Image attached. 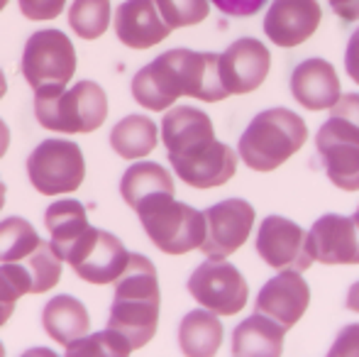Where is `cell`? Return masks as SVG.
I'll return each mask as SVG.
<instances>
[{"instance_id":"6da1fadb","label":"cell","mask_w":359,"mask_h":357,"mask_svg":"<svg viewBox=\"0 0 359 357\" xmlns=\"http://www.w3.org/2000/svg\"><path fill=\"white\" fill-rule=\"evenodd\" d=\"M133 98L142 108L161 113L181 95L205 103L230 98L217 72V54L194 49H169L133 76Z\"/></svg>"},{"instance_id":"7a4b0ae2","label":"cell","mask_w":359,"mask_h":357,"mask_svg":"<svg viewBox=\"0 0 359 357\" xmlns=\"http://www.w3.org/2000/svg\"><path fill=\"white\" fill-rule=\"evenodd\" d=\"M159 279L156 267L144 255L130 252L128 267L115 279L108 328L120 333L133 350H140L154 338L159 323Z\"/></svg>"},{"instance_id":"3957f363","label":"cell","mask_w":359,"mask_h":357,"mask_svg":"<svg viewBox=\"0 0 359 357\" xmlns=\"http://www.w3.org/2000/svg\"><path fill=\"white\" fill-rule=\"evenodd\" d=\"M308 140V125L288 108H269L252 118L237 142V157L255 172H274Z\"/></svg>"},{"instance_id":"277c9868","label":"cell","mask_w":359,"mask_h":357,"mask_svg":"<svg viewBox=\"0 0 359 357\" xmlns=\"http://www.w3.org/2000/svg\"><path fill=\"white\" fill-rule=\"evenodd\" d=\"M34 118L44 130L62 135L95 133L108 118V95L100 83L76 81L52 93H34Z\"/></svg>"},{"instance_id":"5b68a950","label":"cell","mask_w":359,"mask_h":357,"mask_svg":"<svg viewBox=\"0 0 359 357\" xmlns=\"http://www.w3.org/2000/svg\"><path fill=\"white\" fill-rule=\"evenodd\" d=\"M135 213L149 240L164 255H186L203 243V213L181 201H174L171 194L151 196L135 206Z\"/></svg>"},{"instance_id":"8992f818","label":"cell","mask_w":359,"mask_h":357,"mask_svg":"<svg viewBox=\"0 0 359 357\" xmlns=\"http://www.w3.org/2000/svg\"><path fill=\"white\" fill-rule=\"evenodd\" d=\"M76 49L62 29H39L25 42L20 69L34 93L64 90L76 76Z\"/></svg>"},{"instance_id":"52a82bcc","label":"cell","mask_w":359,"mask_h":357,"mask_svg":"<svg viewBox=\"0 0 359 357\" xmlns=\"http://www.w3.org/2000/svg\"><path fill=\"white\" fill-rule=\"evenodd\" d=\"M27 177L42 196L74 194L86 179L83 152L72 140H44L27 157Z\"/></svg>"},{"instance_id":"ba28073f","label":"cell","mask_w":359,"mask_h":357,"mask_svg":"<svg viewBox=\"0 0 359 357\" xmlns=\"http://www.w3.org/2000/svg\"><path fill=\"white\" fill-rule=\"evenodd\" d=\"M189 294L215 316H235L245 309L250 286L240 269L225 260H208L189 276Z\"/></svg>"},{"instance_id":"9c48e42d","label":"cell","mask_w":359,"mask_h":357,"mask_svg":"<svg viewBox=\"0 0 359 357\" xmlns=\"http://www.w3.org/2000/svg\"><path fill=\"white\" fill-rule=\"evenodd\" d=\"M316 147L332 186L359 191V128L340 115H330L316 135Z\"/></svg>"},{"instance_id":"30bf717a","label":"cell","mask_w":359,"mask_h":357,"mask_svg":"<svg viewBox=\"0 0 359 357\" xmlns=\"http://www.w3.org/2000/svg\"><path fill=\"white\" fill-rule=\"evenodd\" d=\"M128 260L130 252L113 233L90 225L74 243L64 262L72 264L76 276L88 284H115L128 267Z\"/></svg>"},{"instance_id":"8fae6325","label":"cell","mask_w":359,"mask_h":357,"mask_svg":"<svg viewBox=\"0 0 359 357\" xmlns=\"http://www.w3.org/2000/svg\"><path fill=\"white\" fill-rule=\"evenodd\" d=\"M205 235L201 250L208 260H225L237 252L255 228V208L245 198H227L203 210Z\"/></svg>"},{"instance_id":"7c38bea8","label":"cell","mask_w":359,"mask_h":357,"mask_svg":"<svg viewBox=\"0 0 359 357\" xmlns=\"http://www.w3.org/2000/svg\"><path fill=\"white\" fill-rule=\"evenodd\" d=\"M271 69V54L264 42L255 37H240L222 54H217V72L227 95L252 93L264 83Z\"/></svg>"},{"instance_id":"4fadbf2b","label":"cell","mask_w":359,"mask_h":357,"mask_svg":"<svg viewBox=\"0 0 359 357\" xmlns=\"http://www.w3.org/2000/svg\"><path fill=\"white\" fill-rule=\"evenodd\" d=\"M306 250L311 262L359 264V218L327 213L306 233Z\"/></svg>"},{"instance_id":"5bb4252c","label":"cell","mask_w":359,"mask_h":357,"mask_svg":"<svg viewBox=\"0 0 359 357\" xmlns=\"http://www.w3.org/2000/svg\"><path fill=\"white\" fill-rule=\"evenodd\" d=\"M257 255L274 269L303 271L311 267L306 250V233L284 215H266L255 240Z\"/></svg>"},{"instance_id":"9a60e30c","label":"cell","mask_w":359,"mask_h":357,"mask_svg":"<svg viewBox=\"0 0 359 357\" xmlns=\"http://www.w3.org/2000/svg\"><path fill=\"white\" fill-rule=\"evenodd\" d=\"M159 137L171 159H184L215 142V128L208 113L194 105H176L161 118Z\"/></svg>"},{"instance_id":"2e32d148","label":"cell","mask_w":359,"mask_h":357,"mask_svg":"<svg viewBox=\"0 0 359 357\" xmlns=\"http://www.w3.org/2000/svg\"><path fill=\"white\" fill-rule=\"evenodd\" d=\"M311 304V289L308 281L301 276V271L281 269L274 274L257 296V314L276 321L288 330L303 318Z\"/></svg>"},{"instance_id":"e0dca14e","label":"cell","mask_w":359,"mask_h":357,"mask_svg":"<svg viewBox=\"0 0 359 357\" xmlns=\"http://www.w3.org/2000/svg\"><path fill=\"white\" fill-rule=\"evenodd\" d=\"M320 20L318 0H271L264 15V34L276 47H298L318 32Z\"/></svg>"},{"instance_id":"ac0fdd59","label":"cell","mask_w":359,"mask_h":357,"mask_svg":"<svg viewBox=\"0 0 359 357\" xmlns=\"http://www.w3.org/2000/svg\"><path fill=\"white\" fill-rule=\"evenodd\" d=\"M115 37L130 49H151L174 29L164 22L156 0H123L113 18Z\"/></svg>"},{"instance_id":"d6986e66","label":"cell","mask_w":359,"mask_h":357,"mask_svg":"<svg viewBox=\"0 0 359 357\" xmlns=\"http://www.w3.org/2000/svg\"><path fill=\"white\" fill-rule=\"evenodd\" d=\"M237 159L240 157L230 144L215 140L191 157L171 159V167H174L176 177L194 189H215V186L227 184L235 177Z\"/></svg>"},{"instance_id":"ffe728a7","label":"cell","mask_w":359,"mask_h":357,"mask_svg":"<svg viewBox=\"0 0 359 357\" xmlns=\"http://www.w3.org/2000/svg\"><path fill=\"white\" fill-rule=\"evenodd\" d=\"M291 93L308 110H330L340 100L342 86L337 72L327 59H303L291 74Z\"/></svg>"},{"instance_id":"44dd1931","label":"cell","mask_w":359,"mask_h":357,"mask_svg":"<svg viewBox=\"0 0 359 357\" xmlns=\"http://www.w3.org/2000/svg\"><path fill=\"white\" fill-rule=\"evenodd\" d=\"M286 328L276 321L255 314L245 318L232 333V355L235 357H281Z\"/></svg>"},{"instance_id":"7402d4cb","label":"cell","mask_w":359,"mask_h":357,"mask_svg":"<svg viewBox=\"0 0 359 357\" xmlns=\"http://www.w3.org/2000/svg\"><path fill=\"white\" fill-rule=\"evenodd\" d=\"M42 325L47 335L59 345H72L74 340L83 338L90 328V318L86 306L79 299L67 294H59L44 306L42 311Z\"/></svg>"},{"instance_id":"603a6c76","label":"cell","mask_w":359,"mask_h":357,"mask_svg":"<svg viewBox=\"0 0 359 357\" xmlns=\"http://www.w3.org/2000/svg\"><path fill=\"white\" fill-rule=\"evenodd\" d=\"M44 225H47L49 235H52V250L59 260H67L69 250L74 248V243L90 228L88 215H86L83 203L74 198L57 201L47 208L44 213Z\"/></svg>"},{"instance_id":"cb8c5ba5","label":"cell","mask_w":359,"mask_h":357,"mask_svg":"<svg viewBox=\"0 0 359 357\" xmlns=\"http://www.w3.org/2000/svg\"><path fill=\"white\" fill-rule=\"evenodd\" d=\"M222 345V323L210 311H191L179 325V348L186 357H215Z\"/></svg>"},{"instance_id":"d4e9b609","label":"cell","mask_w":359,"mask_h":357,"mask_svg":"<svg viewBox=\"0 0 359 357\" xmlns=\"http://www.w3.org/2000/svg\"><path fill=\"white\" fill-rule=\"evenodd\" d=\"M159 142V128L147 115H125L110 130V147L123 159H142Z\"/></svg>"},{"instance_id":"484cf974","label":"cell","mask_w":359,"mask_h":357,"mask_svg":"<svg viewBox=\"0 0 359 357\" xmlns=\"http://www.w3.org/2000/svg\"><path fill=\"white\" fill-rule=\"evenodd\" d=\"M171 194L174 196V179L161 164L156 162H137L123 174L120 179V196L125 203L135 210V206L151 196Z\"/></svg>"},{"instance_id":"4316f807","label":"cell","mask_w":359,"mask_h":357,"mask_svg":"<svg viewBox=\"0 0 359 357\" xmlns=\"http://www.w3.org/2000/svg\"><path fill=\"white\" fill-rule=\"evenodd\" d=\"M39 235L32 223L20 215L0 220V264L22 262L39 248Z\"/></svg>"},{"instance_id":"83f0119b","label":"cell","mask_w":359,"mask_h":357,"mask_svg":"<svg viewBox=\"0 0 359 357\" xmlns=\"http://www.w3.org/2000/svg\"><path fill=\"white\" fill-rule=\"evenodd\" d=\"M110 0H74L69 8V25L81 39H93L103 37L110 27Z\"/></svg>"},{"instance_id":"f1b7e54d","label":"cell","mask_w":359,"mask_h":357,"mask_svg":"<svg viewBox=\"0 0 359 357\" xmlns=\"http://www.w3.org/2000/svg\"><path fill=\"white\" fill-rule=\"evenodd\" d=\"M133 348L130 343L115 330H103V333H90L83 338L74 340L67 345L64 357H130Z\"/></svg>"},{"instance_id":"f546056e","label":"cell","mask_w":359,"mask_h":357,"mask_svg":"<svg viewBox=\"0 0 359 357\" xmlns=\"http://www.w3.org/2000/svg\"><path fill=\"white\" fill-rule=\"evenodd\" d=\"M22 264L27 267L29 279H32V294L52 291L62 279V260L54 255L49 243H39V248L27 260H22Z\"/></svg>"},{"instance_id":"4dcf8cb0","label":"cell","mask_w":359,"mask_h":357,"mask_svg":"<svg viewBox=\"0 0 359 357\" xmlns=\"http://www.w3.org/2000/svg\"><path fill=\"white\" fill-rule=\"evenodd\" d=\"M156 5L171 29L198 25L210 13V0H156Z\"/></svg>"},{"instance_id":"1f68e13d","label":"cell","mask_w":359,"mask_h":357,"mask_svg":"<svg viewBox=\"0 0 359 357\" xmlns=\"http://www.w3.org/2000/svg\"><path fill=\"white\" fill-rule=\"evenodd\" d=\"M20 13L32 22H49L62 15L67 0H18Z\"/></svg>"},{"instance_id":"d6a6232c","label":"cell","mask_w":359,"mask_h":357,"mask_svg":"<svg viewBox=\"0 0 359 357\" xmlns=\"http://www.w3.org/2000/svg\"><path fill=\"white\" fill-rule=\"evenodd\" d=\"M327 357H359V323L345 325L337 333L332 348L327 350Z\"/></svg>"},{"instance_id":"836d02e7","label":"cell","mask_w":359,"mask_h":357,"mask_svg":"<svg viewBox=\"0 0 359 357\" xmlns=\"http://www.w3.org/2000/svg\"><path fill=\"white\" fill-rule=\"evenodd\" d=\"M269 0H210L222 15L227 18H252L259 13Z\"/></svg>"},{"instance_id":"e575fe53","label":"cell","mask_w":359,"mask_h":357,"mask_svg":"<svg viewBox=\"0 0 359 357\" xmlns=\"http://www.w3.org/2000/svg\"><path fill=\"white\" fill-rule=\"evenodd\" d=\"M330 115H340V118L350 120L352 125L359 128V93L340 95V100L330 108Z\"/></svg>"},{"instance_id":"d590c367","label":"cell","mask_w":359,"mask_h":357,"mask_svg":"<svg viewBox=\"0 0 359 357\" xmlns=\"http://www.w3.org/2000/svg\"><path fill=\"white\" fill-rule=\"evenodd\" d=\"M345 69L350 74V79L355 83H359V27L352 32V37L347 39V49H345Z\"/></svg>"},{"instance_id":"8d00e7d4","label":"cell","mask_w":359,"mask_h":357,"mask_svg":"<svg viewBox=\"0 0 359 357\" xmlns=\"http://www.w3.org/2000/svg\"><path fill=\"white\" fill-rule=\"evenodd\" d=\"M327 5H330L337 18L347 20V22L359 20V0H327Z\"/></svg>"},{"instance_id":"74e56055","label":"cell","mask_w":359,"mask_h":357,"mask_svg":"<svg viewBox=\"0 0 359 357\" xmlns=\"http://www.w3.org/2000/svg\"><path fill=\"white\" fill-rule=\"evenodd\" d=\"M347 309L355 311V314H359V281H355V284L350 286V291H347Z\"/></svg>"},{"instance_id":"f35d334b","label":"cell","mask_w":359,"mask_h":357,"mask_svg":"<svg viewBox=\"0 0 359 357\" xmlns=\"http://www.w3.org/2000/svg\"><path fill=\"white\" fill-rule=\"evenodd\" d=\"M8 147H10V128L5 125V120L0 118V159L5 157Z\"/></svg>"},{"instance_id":"ab89813d","label":"cell","mask_w":359,"mask_h":357,"mask_svg":"<svg viewBox=\"0 0 359 357\" xmlns=\"http://www.w3.org/2000/svg\"><path fill=\"white\" fill-rule=\"evenodd\" d=\"M20 357H59V355L52 353L49 348H32V350H27V353H22Z\"/></svg>"},{"instance_id":"60d3db41","label":"cell","mask_w":359,"mask_h":357,"mask_svg":"<svg viewBox=\"0 0 359 357\" xmlns=\"http://www.w3.org/2000/svg\"><path fill=\"white\" fill-rule=\"evenodd\" d=\"M15 306L13 304H0V325H5L10 321V316H13Z\"/></svg>"},{"instance_id":"b9f144b4","label":"cell","mask_w":359,"mask_h":357,"mask_svg":"<svg viewBox=\"0 0 359 357\" xmlns=\"http://www.w3.org/2000/svg\"><path fill=\"white\" fill-rule=\"evenodd\" d=\"M5 93H8V81H5V74H3V69H0V100H3Z\"/></svg>"},{"instance_id":"7bdbcfd3","label":"cell","mask_w":359,"mask_h":357,"mask_svg":"<svg viewBox=\"0 0 359 357\" xmlns=\"http://www.w3.org/2000/svg\"><path fill=\"white\" fill-rule=\"evenodd\" d=\"M3 206H5V184L0 181V210H3Z\"/></svg>"},{"instance_id":"ee69618b","label":"cell","mask_w":359,"mask_h":357,"mask_svg":"<svg viewBox=\"0 0 359 357\" xmlns=\"http://www.w3.org/2000/svg\"><path fill=\"white\" fill-rule=\"evenodd\" d=\"M5 5H8V0H0V13L5 10Z\"/></svg>"},{"instance_id":"f6af8a7d","label":"cell","mask_w":359,"mask_h":357,"mask_svg":"<svg viewBox=\"0 0 359 357\" xmlns=\"http://www.w3.org/2000/svg\"><path fill=\"white\" fill-rule=\"evenodd\" d=\"M0 357H5V348H3V343H0Z\"/></svg>"},{"instance_id":"bcb514c9","label":"cell","mask_w":359,"mask_h":357,"mask_svg":"<svg viewBox=\"0 0 359 357\" xmlns=\"http://www.w3.org/2000/svg\"><path fill=\"white\" fill-rule=\"evenodd\" d=\"M355 215H357V218H359V208H357V213H355Z\"/></svg>"}]
</instances>
